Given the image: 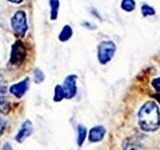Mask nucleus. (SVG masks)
Here are the masks:
<instances>
[{
	"instance_id": "nucleus-17",
	"label": "nucleus",
	"mask_w": 160,
	"mask_h": 150,
	"mask_svg": "<svg viewBox=\"0 0 160 150\" xmlns=\"http://www.w3.org/2000/svg\"><path fill=\"white\" fill-rule=\"evenodd\" d=\"M44 74L43 72L41 71L40 69H35V71H34V80H35V82L36 83H41L43 80H44Z\"/></svg>"
},
{
	"instance_id": "nucleus-9",
	"label": "nucleus",
	"mask_w": 160,
	"mask_h": 150,
	"mask_svg": "<svg viewBox=\"0 0 160 150\" xmlns=\"http://www.w3.org/2000/svg\"><path fill=\"white\" fill-rule=\"evenodd\" d=\"M86 135H87L86 127L79 124L77 126V144H78V146H82L83 142L85 141V138H86Z\"/></svg>"
},
{
	"instance_id": "nucleus-13",
	"label": "nucleus",
	"mask_w": 160,
	"mask_h": 150,
	"mask_svg": "<svg viewBox=\"0 0 160 150\" xmlns=\"http://www.w3.org/2000/svg\"><path fill=\"white\" fill-rule=\"evenodd\" d=\"M64 98V92H63V88L60 85H56L55 87V91H54V101L59 102Z\"/></svg>"
},
{
	"instance_id": "nucleus-18",
	"label": "nucleus",
	"mask_w": 160,
	"mask_h": 150,
	"mask_svg": "<svg viewBox=\"0 0 160 150\" xmlns=\"http://www.w3.org/2000/svg\"><path fill=\"white\" fill-rule=\"evenodd\" d=\"M152 86L155 88V90L160 92V78H155L152 80Z\"/></svg>"
},
{
	"instance_id": "nucleus-15",
	"label": "nucleus",
	"mask_w": 160,
	"mask_h": 150,
	"mask_svg": "<svg viewBox=\"0 0 160 150\" xmlns=\"http://www.w3.org/2000/svg\"><path fill=\"white\" fill-rule=\"evenodd\" d=\"M0 111L2 113H8L9 111V104L1 94H0Z\"/></svg>"
},
{
	"instance_id": "nucleus-19",
	"label": "nucleus",
	"mask_w": 160,
	"mask_h": 150,
	"mask_svg": "<svg viewBox=\"0 0 160 150\" xmlns=\"http://www.w3.org/2000/svg\"><path fill=\"white\" fill-rule=\"evenodd\" d=\"M6 92V85L4 84L3 79L0 77V94H4Z\"/></svg>"
},
{
	"instance_id": "nucleus-11",
	"label": "nucleus",
	"mask_w": 160,
	"mask_h": 150,
	"mask_svg": "<svg viewBox=\"0 0 160 150\" xmlns=\"http://www.w3.org/2000/svg\"><path fill=\"white\" fill-rule=\"evenodd\" d=\"M49 4H50V8H51V11H50V18L51 20H55L57 18L58 11H59V0H49Z\"/></svg>"
},
{
	"instance_id": "nucleus-3",
	"label": "nucleus",
	"mask_w": 160,
	"mask_h": 150,
	"mask_svg": "<svg viewBox=\"0 0 160 150\" xmlns=\"http://www.w3.org/2000/svg\"><path fill=\"white\" fill-rule=\"evenodd\" d=\"M25 58H26V47L21 40H17L12 45L9 63L13 66H19L23 63Z\"/></svg>"
},
{
	"instance_id": "nucleus-22",
	"label": "nucleus",
	"mask_w": 160,
	"mask_h": 150,
	"mask_svg": "<svg viewBox=\"0 0 160 150\" xmlns=\"http://www.w3.org/2000/svg\"><path fill=\"white\" fill-rule=\"evenodd\" d=\"M9 2H12V3H16V4H18V3H21L23 0H8Z\"/></svg>"
},
{
	"instance_id": "nucleus-24",
	"label": "nucleus",
	"mask_w": 160,
	"mask_h": 150,
	"mask_svg": "<svg viewBox=\"0 0 160 150\" xmlns=\"http://www.w3.org/2000/svg\"><path fill=\"white\" fill-rule=\"evenodd\" d=\"M154 97L156 98V99L158 100V101L160 102V94H158V95H154Z\"/></svg>"
},
{
	"instance_id": "nucleus-6",
	"label": "nucleus",
	"mask_w": 160,
	"mask_h": 150,
	"mask_svg": "<svg viewBox=\"0 0 160 150\" xmlns=\"http://www.w3.org/2000/svg\"><path fill=\"white\" fill-rule=\"evenodd\" d=\"M32 131H33V125L31 121L26 120V121H24L22 123L18 133L16 134V136H15V139H16L17 142L22 143L25 139H27L30 135L32 134Z\"/></svg>"
},
{
	"instance_id": "nucleus-16",
	"label": "nucleus",
	"mask_w": 160,
	"mask_h": 150,
	"mask_svg": "<svg viewBox=\"0 0 160 150\" xmlns=\"http://www.w3.org/2000/svg\"><path fill=\"white\" fill-rule=\"evenodd\" d=\"M123 150H145V149L142 148L138 144L128 142V143H124V145H123Z\"/></svg>"
},
{
	"instance_id": "nucleus-7",
	"label": "nucleus",
	"mask_w": 160,
	"mask_h": 150,
	"mask_svg": "<svg viewBox=\"0 0 160 150\" xmlns=\"http://www.w3.org/2000/svg\"><path fill=\"white\" fill-rule=\"evenodd\" d=\"M28 89H29V78H25L21 82L13 84L12 86L9 88V91L17 98H21L23 95L27 92Z\"/></svg>"
},
{
	"instance_id": "nucleus-5",
	"label": "nucleus",
	"mask_w": 160,
	"mask_h": 150,
	"mask_svg": "<svg viewBox=\"0 0 160 150\" xmlns=\"http://www.w3.org/2000/svg\"><path fill=\"white\" fill-rule=\"evenodd\" d=\"M76 81L77 76L76 75H69L64 80L63 84V92H64V98L71 99L73 98L77 93V87H76Z\"/></svg>"
},
{
	"instance_id": "nucleus-4",
	"label": "nucleus",
	"mask_w": 160,
	"mask_h": 150,
	"mask_svg": "<svg viewBox=\"0 0 160 150\" xmlns=\"http://www.w3.org/2000/svg\"><path fill=\"white\" fill-rule=\"evenodd\" d=\"M11 26L14 30L15 34L19 37H23L25 32L27 31L28 25L26 20V14L22 10H19L14 14L11 18Z\"/></svg>"
},
{
	"instance_id": "nucleus-23",
	"label": "nucleus",
	"mask_w": 160,
	"mask_h": 150,
	"mask_svg": "<svg viewBox=\"0 0 160 150\" xmlns=\"http://www.w3.org/2000/svg\"><path fill=\"white\" fill-rule=\"evenodd\" d=\"M90 24H91V23H88V22H85V23H83L82 25H83V26H86V27H90V28H91V29H93V28H96V27H93V26H90Z\"/></svg>"
},
{
	"instance_id": "nucleus-14",
	"label": "nucleus",
	"mask_w": 160,
	"mask_h": 150,
	"mask_svg": "<svg viewBox=\"0 0 160 150\" xmlns=\"http://www.w3.org/2000/svg\"><path fill=\"white\" fill-rule=\"evenodd\" d=\"M141 13L144 17H147V16H152V15L155 14V10L153 7L149 6L147 4H144L141 6Z\"/></svg>"
},
{
	"instance_id": "nucleus-1",
	"label": "nucleus",
	"mask_w": 160,
	"mask_h": 150,
	"mask_svg": "<svg viewBox=\"0 0 160 150\" xmlns=\"http://www.w3.org/2000/svg\"><path fill=\"white\" fill-rule=\"evenodd\" d=\"M139 125L143 131L153 132L160 127V112L156 103L148 101L144 103L138 112Z\"/></svg>"
},
{
	"instance_id": "nucleus-21",
	"label": "nucleus",
	"mask_w": 160,
	"mask_h": 150,
	"mask_svg": "<svg viewBox=\"0 0 160 150\" xmlns=\"http://www.w3.org/2000/svg\"><path fill=\"white\" fill-rule=\"evenodd\" d=\"M3 150H13V148H12V146L9 143H6L3 146Z\"/></svg>"
},
{
	"instance_id": "nucleus-2",
	"label": "nucleus",
	"mask_w": 160,
	"mask_h": 150,
	"mask_svg": "<svg viewBox=\"0 0 160 150\" xmlns=\"http://www.w3.org/2000/svg\"><path fill=\"white\" fill-rule=\"evenodd\" d=\"M116 51V45L112 41H102L100 42L97 48L98 61L101 64H106L111 60Z\"/></svg>"
},
{
	"instance_id": "nucleus-20",
	"label": "nucleus",
	"mask_w": 160,
	"mask_h": 150,
	"mask_svg": "<svg viewBox=\"0 0 160 150\" xmlns=\"http://www.w3.org/2000/svg\"><path fill=\"white\" fill-rule=\"evenodd\" d=\"M4 129H5V124H4V122L2 121V120L0 119V135L3 133Z\"/></svg>"
},
{
	"instance_id": "nucleus-12",
	"label": "nucleus",
	"mask_w": 160,
	"mask_h": 150,
	"mask_svg": "<svg viewBox=\"0 0 160 150\" xmlns=\"http://www.w3.org/2000/svg\"><path fill=\"white\" fill-rule=\"evenodd\" d=\"M136 6V3H135V0H122L121 2V8L124 11L127 12H131L135 9Z\"/></svg>"
},
{
	"instance_id": "nucleus-8",
	"label": "nucleus",
	"mask_w": 160,
	"mask_h": 150,
	"mask_svg": "<svg viewBox=\"0 0 160 150\" xmlns=\"http://www.w3.org/2000/svg\"><path fill=\"white\" fill-rule=\"evenodd\" d=\"M106 133V130L103 126H95L93 128H91V130L89 131V141L96 143L101 141V140L104 138V135Z\"/></svg>"
},
{
	"instance_id": "nucleus-10",
	"label": "nucleus",
	"mask_w": 160,
	"mask_h": 150,
	"mask_svg": "<svg viewBox=\"0 0 160 150\" xmlns=\"http://www.w3.org/2000/svg\"><path fill=\"white\" fill-rule=\"evenodd\" d=\"M72 36V28L71 26H69V25H65V26L63 27L62 29V31L60 32L59 34V40L60 41H62V42H65V41H67L68 39H70Z\"/></svg>"
}]
</instances>
